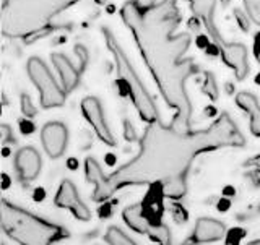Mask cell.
Returning <instances> with one entry per match:
<instances>
[{"mask_svg":"<svg viewBox=\"0 0 260 245\" xmlns=\"http://www.w3.org/2000/svg\"><path fill=\"white\" fill-rule=\"evenodd\" d=\"M244 143V135L228 114H221L210 127L202 130H179L161 124L158 119L146 127L134 159L112 174H104L96 159L86 158L85 176L94 185L93 200L98 203H104L125 187L146 184H162L166 198L181 200L187 192L192 162L200 154L242 148Z\"/></svg>","mask_w":260,"mask_h":245,"instance_id":"6da1fadb","label":"cell"},{"mask_svg":"<svg viewBox=\"0 0 260 245\" xmlns=\"http://www.w3.org/2000/svg\"><path fill=\"white\" fill-rule=\"evenodd\" d=\"M122 20L134 34L154 83L165 101L176 109L173 127L190 130L192 102L187 94V81L199 73L193 59L185 57L190 46L187 32L176 34L181 13L176 0H161L148 8H140L135 0L124 4Z\"/></svg>","mask_w":260,"mask_h":245,"instance_id":"7a4b0ae2","label":"cell"},{"mask_svg":"<svg viewBox=\"0 0 260 245\" xmlns=\"http://www.w3.org/2000/svg\"><path fill=\"white\" fill-rule=\"evenodd\" d=\"M81 0H2V32L8 38H29L51 26L57 15ZM104 4L106 0H96Z\"/></svg>","mask_w":260,"mask_h":245,"instance_id":"3957f363","label":"cell"},{"mask_svg":"<svg viewBox=\"0 0 260 245\" xmlns=\"http://www.w3.org/2000/svg\"><path fill=\"white\" fill-rule=\"evenodd\" d=\"M0 216L4 232L20 245H54L69 237L65 227L32 215L8 200H2Z\"/></svg>","mask_w":260,"mask_h":245,"instance_id":"277c9868","label":"cell"},{"mask_svg":"<svg viewBox=\"0 0 260 245\" xmlns=\"http://www.w3.org/2000/svg\"><path fill=\"white\" fill-rule=\"evenodd\" d=\"M103 36L106 41V46H108L109 52L114 59V63H116L117 77L120 80V83L125 86L127 94L130 99H132V104L135 106L138 116L142 117V120L148 122V124L158 120L156 104H154L150 93L146 91L142 78L138 77V73L132 67V63H130L127 54L124 52V49H122V46L119 44V41L112 34V31H109L108 28L103 29Z\"/></svg>","mask_w":260,"mask_h":245,"instance_id":"5b68a950","label":"cell"},{"mask_svg":"<svg viewBox=\"0 0 260 245\" xmlns=\"http://www.w3.org/2000/svg\"><path fill=\"white\" fill-rule=\"evenodd\" d=\"M190 10L205 26L210 39L216 46L219 55L226 67H230L238 80H244L249 75V52L241 43H228L215 24V7L216 0H187Z\"/></svg>","mask_w":260,"mask_h":245,"instance_id":"8992f818","label":"cell"},{"mask_svg":"<svg viewBox=\"0 0 260 245\" xmlns=\"http://www.w3.org/2000/svg\"><path fill=\"white\" fill-rule=\"evenodd\" d=\"M28 75L39 91V101L44 109L60 108L67 99V91L60 88L47 65L39 57H31L26 63Z\"/></svg>","mask_w":260,"mask_h":245,"instance_id":"52a82bcc","label":"cell"},{"mask_svg":"<svg viewBox=\"0 0 260 245\" xmlns=\"http://www.w3.org/2000/svg\"><path fill=\"white\" fill-rule=\"evenodd\" d=\"M122 218H124L125 224L132 231L143 234L146 237H150L153 242L158 245H171V231L169 227L162 223H153L143 215L142 205L135 203V205H128L122 211Z\"/></svg>","mask_w":260,"mask_h":245,"instance_id":"ba28073f","label":"cell"},{"mask_svg":"<svg viewBox=\"0 0 260 245\" xmlns=\"http://www.w3.org/2000/svg\"><path fill=\"white\" fill-rule=\"evenodd\" d=\"M81 112L86 119V122L91 128L94 130V133L98 135V138L108 146H116V138H114L111 128L108 125L103 112V106L100 102V99L94 96H88L81 101Z\"/></svg>","mask_w":260,"mask_h":245,"instance_id":"9c48e42d","label":"cell"},{"mask_svg":"<svg viewBox=\"0 0 260 245\" xmlns=\"http://www.w3.org/2000/svg\"><path fill=\"white\" fill-rule=\"evenodd\" d=\"M54 203L57 208L69 209L78 221H89L91 219V211L83 203V200L80 198L75 184L69 181V179L62 181V184L59 185V190H57L54 197Z\"/></svg>","mask_w":260,"mask_h":245,"instance_id":"30bf717a","label":"cell"},{"mask_svg":"<svg viewBox=\"0 0 260 245\" xmlns=\"http://www.w3.org/2000/svg\"><path fill=\"white\" fill-rule=\"evenodd\" d=\"M69 130L62 122H49L41 130V143L51 158L57 159L67 150Z\"/></svg>","mask_w":260,"mask_h":245,"instance_id":"8fae6325","label":"cell"},{"mask_svg":"<svg viewBox=\"0 0 260 245\" xmlns=\"http://www.w3.org/2000/svg\"><path fill=\"white\" fill-rule=\"evenodd\" d=\"M41 156L32 146H24L15 154V169L23 181H35L41 172Z\"/></svg>","mask_w":260,"mask_h":245,"instance_id":"7c38bea8","label":"cell"},{"mask_svg":"<svg viewBox=\"0 0 260 245\" xmlns=\"http://www.w3.org/2000/svg\"><path fill=\"white\" fill-rule=\"evenodd\" d=\"M226 235V226L213 218H200L193 227L192 242L193 243H210L221 240Z\"/></svg>","mask_w":260,"mask_h":245,"instance_id":"4fadbf2b","label":"cell"},{"mask_svg":"<svg viewBox=\"0 0 260 245\" xmlns=\"http://www.w3.org/2000/svg\"><path fill=\"white\" fill-rule=\"evenodd\" d=\"M52 63L54 67L59 72V75L62 78V85H63V89L67 93L73 91V89L77 88V85L80 83V73L83 68H77L75 65L70 62L69 57H65L63 54H52Z\"/></svg>","mask_w":260,"mask_h":245,"instance_id":"5bb4252c","label":"cell"},{"mask_svg":"<svg viewBox=\"0 0 260 245\" xmlns=\"http://www.w3.org/2000/svg\"><path fill=\"white\" fill-rule=\"evenodd\" d=\"M162 198H165V192H162V184H151L150 192L146 193L145 200L140 203L143 215L153 223H161L162 216Z\"/></svg>","mask_w":260,"mask_h":245,"instance_id":"9a60e30c","label":"cell"},{"mask_svg":"<svg viewBox=\"0 0 260 245\" xmlns=\"http://www.w3.org/2000/svg\"><path fill=\"white\" fill-rule=\"evenodd\" d=\"M236 104L249 116L250 133L260 136V104L257 101V97L252 93L241 91L236 96Z\"/></svg>","mask_w":260,"mask_h":245,"instance_id":"2e32d148","label":"cell"},{"mask_svg":"<svg viewBox=\"0 0 260 245\" xmlns=\"http://www.w3.org/2000/svg\"><path fill=\"white\" fill-rule=\"evenodd\" d=\"M104 239L109 245H138L130 239L124 231H120L116 226H111L109 229L106 231Z\"/></svg>","mask_w":260,"mask_h":245,"instance_id":"e0dca14e","label":"cell"},{"mask_svg":"<svg viewBox=\"0 0 260 245\" xmlns=\"http://www.w3.org/2000/svg\"><path fill=\"white\" fill-rule=\"evenodd\" d=\"M244 8H246V15L260 26V0H242Z\"/></svg>","mask_w":260,"mask_h":245,"instance_id":"ac0fdd59","label":"cell"},{"mask_svg":"<svg viewBox=\"0 0 260 245\" xmlns=\"http://www.w3.org/2000/svg\"><path fill=\"white\" fill-rule=\"evenodd\" d=\"M226 235H228V240H226L228 245H238L239 240L244 237V235H246V231L239 229V227H236V229H231L230 234H226Z\"/></svg>","mask_w":260,"mask_h":245,"instance_id":"d6986e66","label":"cell"},{"mask_svg":"<svg viewBox=\"0 0 260 245\" xmlns=\"http://www.w3.org/2000/svg\"><path fill=\"white\" fill-rule=\"evenodd\" d=\"M21 102H23V112L26 114V117L32 116L35 114V109H31V102L28 96H21Z\"/></svg>","mask_w":260,"mask_h":245,"instance_id":"ffe728a7","label":"cell"},{"mask_svg":"<svg viewBox=\"0 0 260 245\" xmlns=\"http://www.w3.org/2000/svg\"><path fill=\"white\" fill-rule=\"evenodd\" d=\"M32 130H35V125H32V124H29V122H21V132L24 135L32 133Z\"/></svg>","mask_w":260,"mask_h":245,"instance_id":"44dd1931","label":"cell"},{"mask_svg":"<svg viewBox=\"0 0 260 245\" xmlns=\"http://www.w3.org/2000/svg\"><path fill=\"white\" fill-rule=\"evenodd\" d=\"M135 4L140 8H148V7H153L156 2H154V0H135Z\"/></svg>","mask_w":260,"mask_h":245,"instance_id":"7402d4cb","label":"cell"},{"mask_svg":"<svg viewBox=\"0 0 260 245\" xmlns=\"http://www.w3.org/2000/svg\"><path fill=\"white\" fill-rule=\"evenodd\" d=\"M254 51H255V59L260 62V32L255 36V46H254Z\"/></svg>","mask_w":260,"mask_h":245,"instance_id":"603a6c76","label":"cell"},{"mask_svg":"<svg viewBox=\"0 0 260 245\" xmlns=\"http://www.w3.org/2000/svg\"><path fill=\"white\" fill-rule=\"evenodd\" d=\"M219 208V211H226L228 209V206H230V201H226V200H223V201H219V205H218Z\"/></svg>","mask_w":260,"mask_h":245,"instance_id":"cb8c5ba5","label":"cell"},{"mask_svg":"<svg viewBox=\"0 0 260 245\" xmlns=\"http://www.w3.org/2000/svg\"><path fill=\"white\" fill-rule=\"evenodd\" d=\"M100 213H101V216H109V215H111V208H109V205H106V209L101 208Z\"/></svg>","mask_w":260,"mask_h":245,"instance_id":"d4e9b609","label":"cell"},{"mask_svg":"<svg viewBox=\"0 0 260 245\" xmlns=\"http://www.w3.org/2000/svg\"><path fill=\"white\" fill-rule=\"evenodd\" d=\"M44 198V190H36V200H43Z\"/></svg>","mask_w":260,"mask_h":245,"instance_id":"484cf974","label":"cell"},{"mask_svg":"<svg viewBox=\"0 0 260 245\" xmlns=\"http://www.w3.org/2000/svg\"><path fill=\"white\" fill-rule=\"evenodd\" d=\"M247 245H260V239H257V240H252V242H249Z\"/></svg>","mask_w":260,"mask_h":245,"instance_id":"4316f807","label":"cell"}]
</instances>
